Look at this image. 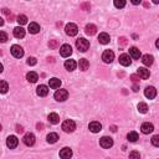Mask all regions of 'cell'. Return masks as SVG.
<instances>
[{
    "instance_id": "6da1fadb",
    "label": "cell",
    "mask_w": 159,
    "mask_h": 159,
    "mask_svg": "<svg viewBox=\"0 0 159 159\" xmlns=\"http://www.w3.org/2000/svg\"><path fill=\"white\" fill-rule=\"evenodd\" d=\"M76 46H77L78 51H81V52H86V51L90 49V43H88V40L81 37V39H78L76 41Z\"/></svg>"
},
{
    "instance_id": "7a4b0ae2",
    "label": "cell",
    "mask_w": 159,
    "mask_h": 159,
    "mask_svg": "<svg viewBox=\"0 0 159 159\" xmlns=\"http://www.w3.org/2000/svg\"><path fill=\"white\" fill-rule=\"evenodd\" d=\"M62 129L66 133H72L75 129H76V123L73 122L72 119H67L62 123Z\"/></svg>"
},
{
    "instance_id": "3957f363",
    "label": "cell",
    "mask_w": 159,
    "mask_h": 159,
    "mask_svg": "<svg viewBox=\"0 0 159 159\" xmlns=\"http://www.w3.org/2000/svg\"><path fill=\"white\" fill-rule=\"evenodd\" d=\"M10 51H11V55L16 59H20V57L24 56V50H22V47L21 46H19V45H13Z\"/></svg>"
},
{
    "instance_id": "277c9868",
    "label": "cell",
    "mask_w": 159,
    "mask_h": 159,
    "mask_svg": "<svg viewBox=\"0 0 159 159\" xmlns=\"http://www.w3.org/2000/svg\"><path fill=\"white\" fill-rule=\"evenodd\" d=\"M65 31H66V34L68 36H75V35H77V32H78V27L76 24L70 22V24H67L66 27H65Z\"/></svg>"
},
{
    "instance_id": "5b68a950",
    "label": "cell",
    "mask_w": 159,
    "mask_h": 159,
    "mask_svg": "<svg viewBox=\"0 0 159 159\" xmlns=\"http://www.w3.org/2000/svg\"><path fill=\"white\" fill-rule=\"evenodd\" d=\"M67 97H68V92L66 90H59V91H56V93H55V100L59 101V102L66 101Z\"/></svg>"
},
{
    "instance_id": "8992f818",
    "label": "cell",
    "mask_w": 159,
    "mask_h": 159,
    "mask_svg": "<svg viewBox=\"0 0 159 159\" xmlns=\"http://www.w3.org/2000/svg\"><path fill=\"white\" fill-rule=\"evenodd\" d=\"M100 146L105 149H108L113 146V139L109 138V137H102L100 139Z\"/></svg>"
},
{
    "instance_id": "52a82bcc",
    "label": "cell",
    "mask_w": 159,
    "mask_h": 159,
    "mask_svg": "<svg viewBox=\"0 0 159 159\" xmlns=\"http://www.w3.org/2000/svg\"><path fill=\"white\" fill-rule=\"evenodd\" d=\"M102 60H103L106 63H111V62L114 60V54H113V51L106 50L105 52H103V55H102Z\"/></svg>"
},
{
    "instance_id": "ba28073f",
    "label": "cell",
    "mask_w": 159,
    "mask_h": 159,
    "mask_svg": "<svg viewBox=\"0 0 159 159\" xmlns=\"http://www.w3.org/2000/svg\"><path fill=\"white\" fill-rule=\"evenodd\" d=\"M22 142H24L27 147H31L35 144V135L32 133H26L24 135V138H22Z\"/></svg>"
},
{
    "instance_id": "9c48e42d",
    "label": "cell",
    "mask_w": 159,
    "mask_h": 159,
    "mask_svg": "<svg viewBox=\"0 0 159 159\" xmlns=\"http://www.w3.org/2000/svg\"><path fill=\"white\" fill-rule=\"evenodd\" d=\"M60 54H61L62 57H68V56L72 54V47L70 45L65 44L61 46V49H60Z\"/></svg>"
},
{
    "instance_id": "30bf717a",
    "label": "cell",
    "mask_w": 159,
    "mask_h": 159,
    "mask_svg": "<svg viewBox=\"0 0 159 159\" xmlns=\"http://www.w3.org/2000/svg\"><path fill=\"white\" fill-rule=\"evenodd\" d=\"M144 95H146V97L149 98V100H153V98H156V96H157V90L153 86H148L146 90H144Z\"/></svg>"
},
{
    "instance_id": "8fae6325",
    "label": "cell",
    "mask_w": 159,
    "mask_h": 159,
    "mask_svg": "<svg viewBox=\"0 0 159 159\" xmlns=\"http://www.w3.org/2000/svg\"><path fill=\"white\" fill-rule=\"evenodd\" d=\"M6 144H8V147L10 148V149H14V148L17 147L19 139L15 137V135H9L8 139H6Z\"/></svg>"
},
{
    "instance_id": "7c38bea8",
    "label": "cell",
    "mask_w": 159,
    "mask_h": 159,
    "mask_svg": "<svg viewBox=\"0 0 159 159\" xmlns=\"http://www.w3.org/2000/svg\"><path fill=\"white\" fill-rule=\"evenodd\" d=\"M119 63L123 65V66H129L132 63V60H130V56L127 54H122L119 56Z\"/></svg>"
},
{
    "instance_id": "4fadbf2b",
    "label": "cell",
    "mask_w": 159,
    "mask_h": 159,
    "mask_svg": "<svg viewBox=\"0 0 159 159\" xmlns=\"http://www.w3.org/2000/svg\"><path fill=\"white\" fill-rule=\"evenodd\" d=\"M36 93H37V95H39L40 97L47 96V93H49V87L45 86V85H40L39 87L36 88Z\"/></svg>"
},
{
    "instance_id": "5bb4252c",
    "label": "cell",
    "mask_w": 159,
    "mask_h": 159,
    "mask_svg": "<svg viewBox=\"0 0 159 159\" xmlns=\"http://www.w3.org/2000/svg\"><path fill=\"white\" fill-rule=\"evenodd\" d=\"M137 72H138V76L141 77L142 80H147V78H149V76H151V72H149V70L144 68V67H139Z\"/></svg>"
},
{
    "instance_id": "9a60e30c",
    "label": "cell",
    "mask_w": 159,
    "mask_h": 159,
    "mask_svg": "<svg viewBox=\"0 0 159 159\" xmlns=\"http://www.w3.org/2000/svg\"><path fill=\"white\" fill-rule=\"evenodd\" d=\"M60 157H61V159H71L72 151L67 147L63 148V149H61V152H60Z\"/></svg>"
},
{
    "instance_id": "2e32d148",
    "label": "cell",
    "mask_w": 159,
    "mask_h": 159,
    "mask_svg": "<svg viewBox=\"0 0 159 159\" xmlns=\"http://www.w3.org/2000/svg\"><path fill=\"white\" fill-rule=\"evenodd\" d=\"M141 129H142V132H143L144 134H149V133H152L153 130H154V127H153V124H152V123L146 122V123H143V124H142Z\"/></svg>"
},
{
    "instance_id": "e0dca14e",
    "label": "cell",
    "mask_w": 159,
    "mask_h": 159,
    "mask_svg": "<svg viewBox=\"0 0 159 159\" xmlns=\"http://www.w3.org/2000/svg\"><path fill=\"white\" fill-rule=\"evenodd\" d=\"M88 128H90V130L92 133H98L102 129V126L100 122H91L90 126H88Z\"/></svg>"
},
{
    "instance_id": "ac0fdd59",
    "label": "cell",
    "mask_w": 159,
    "mask_h": 159,
    "mask_svg": "<svg viewBox=\"0 0 159 159\" xmlns=\"http://www.w3.org/2000/svg\"><path fill=\"white\" fill-rule=\"evenodd\" d=\"M98 41H100V44H102V45H107L109 43V35L107 34V32H102V34H100V36H98Z\"/></svg>"
},
{
    "instance_id": "d6986e66",
    "label": "cell",
    "mask_w": 159,
    "mask_h": 159,
    "mask_svg": "<svg viewBox=\"0 0 159 159\" xmlns=\"http://www.w3.org/2000/svg\"><path fill=\"white\" fill-rule=\"evenodd\" d=\"M14 36L16 37V39H22V37L25 36V30L22 29L21 26H17L14 29Z\"/></svg>"
},
{
    "instance_id": "ffe728a7",
    "label": "cell",
    "mask_w": 159,
    "mask_h": 159,
    "mask_svg": "<svg viewBox=\"0 0 159 159\" xmlns=\"http://www.w3.org/2000/svg\"><path fill=\"white\" fill-rule=\"evenodd\" d=\"M76 66H77V63L75 60H66V62H65V68L67 71H73L76 68Z\"/></svg>"
},
{
    "instance_id": "44dd1931",
    "label": "cell",
    "mask_w": 159,
    "mask_h": 159,
    "mask_svg": "<svg viewBox=\"0 0 159 159\" xmlns=\"http://www.w3.org/2000/svg\"><path fill=\"white\" fill-rule=\"evenodd\" d=\"M85 32H86L87 35H90V36L95 35L96 32H97V27H96V25H93V24H88V25H86Z\"/></svg>"
},
{
    "instance_id": "7402d4cb",
    "label": "cell",
    "mask_w": 159,
    "mask_h": 159,
    "mask_svg": "<svg viewBox=\"0 0 159 159\" xmlns=\"http://www.w3.org/2000/svg\"><path fill=\"white\" fill-rule=\"evenodd\" d=\"M153 61H154V59H153V56L152 55H149V54H146L142 57V62L146 65V66H151V65L153 63Z\"/></svg>"
},
{
    "instance_id": "603a6c76",
    "label": "cell",
    "mask_w": 159,
    "mask_h": 159,
    "mask_svg": "<svg viewBox=\"0 0 159 159\" xmlns=\"http://www.w3.org/2000/svg\"><path fill=\"white\" fill-rule=\"evenodd\" d=\"M47 119H49V122L51 124H57L60 122V117L57 113H50L49 117H47Z\"/></svg>"
},
{
    "instance_id": "cb8c5ba5",
    "label": "cell",
    "mask_w": 159,
    "mask_h": 159,
    "mask_svg": "<svg viewBox=\"0 0 159 159\" xmlns=\"http://www.w3.org/2000/svg\"><path fill=\"white\" fill-rule=\"evenodd\" d=\"M129 55H130V57L137 60V59L141 57V51H139V49H137V47H130L129 49Z\"/></svg>"
},
{
    "instance_id": "d4e9b609",
    "label": "cell",
    "mask_w": 159,
    "mask_h": 159,
    "mask_svg": "<svg viewBox=\"0 0 159 159\" xmlns=\"http://www.w3.org/2000/svg\"><path fill=\"white\" fill-rule=\"evenodd\" d=\"M49 83H50V87L55 88V90H56V88H60V86H61V81H60L59 78H56V77L49 80Z\"/></svg>"
},
{
    "instance_id": "484cf974",
    "label": "cell",
    "mask_w": 159,
    "mask_h": 159,
    "mask_svg": "<svg viewBox=\"0 0 159 159\" xmlns=\"http://www.w3.org/2000/svg\"><path fill=\"white\" fill-rule=\"evenodd\" d=\"M26 80H27L29 82H31V83H35L37 80H39V76H37L36 72H32V71H31V72H29V73L26 75Z\"/></svg>"
},
{
    "instance_id": "4316f807",
    "label": "cell",
    "mask_w": 159,
    "mask_h": 159,
    "mask_svg": "<svg viewBox=\"0 0 159 159\" xmlns=\"http://www.w3.org/2000/svg\"><path fill=\"white\" fill-rule=\"evenodd\" d=\"M29 31H30V34H37L40 31V25L37 22H31L29 25Z\"/></svg>"
},
{
    "instance_id": "83f0119b",
    "label": "cell",
    "mask_w": 159,
    "mask_h": 159,
    "mask_svg": "<svg viewBox=\"0 0 159 159\" xmlns=\"http://www.w3.org/2000/svg\"><path fill=\"white\" fill-rule=\"evenodd\" d=\"M46 139H47V142L50 144H54V143H56L59 141V134L57 133H50V134H47Z\"/></svg>"
},
{
    "instance_id": "f1b7e54d",
    "label": "cell",
    "mask_w": 159,
    "mask_h": 159,
    "mask_svg": "<svg viewBox=\"0 0 159 159\" xmlns=\"http://www.w3.org/2000/svg\"><path fill=\"white\" fill-rule=\"evenodd\" d=\"M78 65H80V68H81L82 71H86V70L90 67V62H88L86 59H81V60H80V63Z\"/></svg>"
},
{
    "instance_id": "f546056e",
    "label": "cell",
    "mask_w": 159,
    "mask_h": 159,
    "mask_svg": "<svg viewBox=\"0 0 159 159\" xmlns=\"http://www.w3.org/2000/svg\"><path fill=\"white\" fill-rule=\"evenodd\" d=\"M127 138H128V141H129V142H137L139 137H138V133H137V132H133V130H132V132H129V133H128Z\"/></svg>"
},
{
    "instance_id": "4dcf8cb0",
    "label": "cell",
    "mask_w": 159,
    "mask_h": 159,
    "mask_svg": "<svg viewBox=\"0 0 159 159\" xmlns=\"http://www.w3.org/2000/svg\"><path fill=\"white\" fill-rule=\"evenodd\" d=\"M137 108H138V111L141 112V113H147V112H148V106H147V103H144V102L138 103Z\"/></svg>"
},
{
    "instance_id": "1f68e13d",
    "label": "cell",
    "mask_w": 159,
    "mask_h": 159,
    "mask_svg": "<svg viewBox=\"0 0 159 159\" xmlns=\"http://www.w3.org/2000/svg\"><path fill=\"white\" fill-rule=\"evenodd\" d=\"M8 90H9L8 83H6L5 81H4V80H3V81L0 82V92H1V93H6V92H8Z\"/></svg>"
},
{
    "instance_id": "d6a6232c",
    "label": "cell",
    "mask_w": 159,
    "mask_h": 159,
    "mask_svg": "<svg viewBox=\"0 0 159 159\" xmlns=\"http://www.w3.org/2000/svg\"><path fill=\"white\" fill-rule=\"evenodd\" d=\"M16 21H17L20 25H25L26 22H27V16H26V15H19Z\"/></svg>"
},
{
    "instance_id": "836d02e7",
    "label": "cell",
    "mask_w": 159,
    "mask_h": 159,
    "mask_svg": "<svg viewBox=\"0 0 159 159\" xmlns=\"http://www.w3.org/2000/svg\"><path fill=\"white\" fill-rule=\"evenodd\" d=\"M129 159H141V154H139V152H137V151H133L129 154Z\"/></svg>"
},
{
    "instance_id": "e575fe53",
    "label": "cell",
    "mask_w": 159,
    "mask_h": 159,
    "mask_svg": "<svg viewBox=\"0 0 159 159\" xmlns=\"http://www.w3.org/2000/svg\"><path fill=\"white\" fill-rule=\"evenodd\" d=\"M114 6L116 8H124L126 6V1H124V0H114Z\"/></svg>"
},
{
    "instance_id": "d590c367",
    "label": "cell",
    "mask_w": 159,
    "mask_h": 159,
    "mask_svg": "<svg viewBox=\"0 0 159 159\" xmlns=\"http://www.w3.org/2000/svg\"><path fill=\"white\" fill-rule=\"evenodd\" d=\"M152 144H153L154 147H159V134L153 135V138H152Z\"/></svg>"
},
{
    "instance_id": "8d00e7d4",
    "label": "cell",
    "mask_w": 159,
    "mask_h": 159,
    "mask_svg": "<svg viewBox=\"0 0 159 159\" xmlns=\"http://www.w3.org/2000/svg\"><path fill=\"white\" fill-rule=\"evenodd\" d=\"M49 46H50V49H56L59 46V41L57 40H50Z\"/></svg>"
},
{
    "instance_id": "74e56055",
    "label": "cell",
    "mask_w": 159,
    "mask_h": 159,
    "mask_svg": "<svg viewBox=\"0 0 159 159\" xmlns=\"http://www.w3.org/2000/svg\"><path fill=\"white\" fill-rule=\"evenodd\" d=\"M6 40H8V35L4 31H1L0 32V41H1V43H5Z\"/></svg>"
},
{
    "instance_id": "f35d334b",
    "label": "cell",
    "mask_w": 159,
    "mask_h": 159,
    "mask_svg": "<svg viewBox=\"0 0 159 159\" xmlns=\"http://www.w3.org/2000/svg\"><path fill=\"white\" fill-rule=\"evenodd\" d=\"M36 59L35 57H29L27 59V65H30V66H34V65H36Z\"/></svg>"
},
{
    "instance_id": "ab89813d",
    "label": "cell",
    "mask_w": 159,
    "mask_h": 159,
    "mask_svg": "<svg viewBox=\"0 0 159 159\" xmlns=\"http://www.w3.org/2000/svg\"><path fill=\"white\" fill-rule=\"evenodd\" d=\"M16 132L17 133H22V132H24V128H22L21 126H17V127H16Z\"/></svg>"
},
{
    "instance_id": "60d3db41",
    "label": "cell",
    "mask_w": 159,
    "mask_h": 159,
    "mask_svg": "<svg viewBox=\"0 0 159 159\" xmlns=\"http://www.w3.org/2000/svg\"><path fill=\"white\" fill-rule=\"evenodd\" d=\"M130 78H132V81H133V82H137L138 80H139L137 75H132V76H130Z\"/></svg>"
},
{
    "instance_id": "b9f144b4",
    "label": "cell",
    "mask_w": 159,
    "mask_h": 159,
    "mask_svg": "<svg viewBox=\"0 0 159 159\" xmlns=\"http://www.w3.org/2000/svg\"><path fill=\"white\" fill-rule=\"evenodd\" d=\"M37 129H39V130H43V129H44V124H43V123H37Z\"/></svg>"
},
{
    "instance_id": "7bdbcfd3",
    "label": "cell",
    "mask_w": 159,
    "mask_h": 159,
    "mask_svg": "<svg viewBox=\"0 0 159 159\" xmlns=\"http://www.w3.org/2000/svg\"><path fill=\"white\" fill-rule=\"evenodd\" d=\"M119 41L122 43V45H126V44H127V41H126V37H121Z\"/></svg>"
},
{
    "instance_id": "ee69618b",
    "label": "cell",
    "mask_w": 159,
    "mask_h": 159,
    "mask_svg": "<svg viewBox=\"0 0 159 159\" xmlns=\"http://www.w3.org/2000/svg\"><path fill=\"white\" fill-rule=\"evenodd\" d=\"M138 90H139V86H138V85H134V86H133V91H134V92H138Z\"/></svg>"
},
{
    "instance_id": "f6af8a7d",
    "label": "cell",
    "mask_w": 159,
    "mask_h": 159,
    "mask_svg": "<svg viewBox=\"0 0 159 159\" xmlns=\"http://www.w3.org/2000/svg\"><path fill=\"white\" fill-rule=\"evenodd\" d=\"M82 8H83V9H90V4H83Z\"/></svg>"
},
{
    "instance_id": "bcb514c9",
    "label": "cell",
    "mask_w": 159,
    "mask_h": 159,
    "mask_svg": "<svg viewBox=\"0 0 159 159\" xmlns=\"http://www.w3.org/2000/svg\"><path fill=\"white\" fill-rule=\"evenodd\" d=\"M111 130H112V132H116V130H117V127H116V126H112V127H111Z\"/></svg>"
},
{
    "instance_id": "7dc6e473",
    "label": "cell",
    "mask_w": 159,
    "mask_h": 159,
    "mask_svg": "<svg viewBox=\"0 0 159 159\" xmlns=\"http://www.w3.org/2000/svg\"><path fill=\"white\" fill-rule=\"evenodd\" d=\"M133 4H134V5H137V4H139V3H141V1H138V0H133V1H132Z\"/></svg>"
},
{
    "instance_id": "c3c4849f",
    "label": "cell",
    "mask_w": 159,
    "mask_h": 159,
    "mask_svg": "<svg viewBox=\"0 0 159 159\" xmlns=\"http://www.w3.org/2000/svg\"><path fill=\"white\" fill-rule=\"evenodd\" d=\"M156 46H157V47H158V49H159V39H158V40H157V41H156Z\"/></svg>"
},
{
    "instance_id": "681fc988",
    "label": "cell",
    "mask_w": 159,
    "mask_h": 159,
    "mask_svg": "<svg viewBox=\"0 0 159 159\" xmlns=\"http://www.w3.org/2000/svg\"><path fill=\"white\" fill-rule=\"evenodd\" d=\"M3 24H4V20L3 19H0V26H3Z\"/></svg>"
},
{
    "instance_id": "f907efd6",
    "label": "cell",
    "mask_w": 159,
    "mask_h": 159,
    "mask_svg": "<svg viewBox=\"0 0 159 159\" xmlns=\"http://www.w3.org/2000/svg\"><path fill=\"white\" fill-rule=\"evenodd\" d=\"M153 3L154 4H159V0H153Z\"/></svg>"
}]
</instances>
